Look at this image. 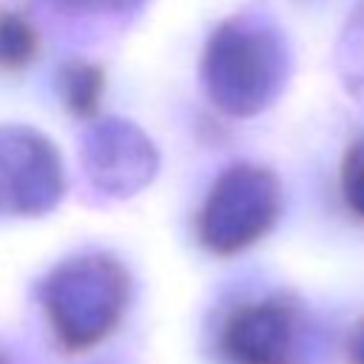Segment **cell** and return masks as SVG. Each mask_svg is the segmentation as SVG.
<instances>
[{
	"label": "cell",
	"mask_w": 364,
	"mask_h": 364,
	"mask_svg": "<svg viewBox=\"0 0 364 364\" xmlns=\"http://www.w3.org/2000/svg\"><path fill=\"white\" fill-rule=\"evenodd\" d=\"M290 60L282 34L259 17L233 14L208 37L202 82L210 102L230 117H253L276 102Z\"/></svg>",
	"instance_id": "obj_1"
},
{
	"label": "cell",
	"mask_w": 364,
	"mask_h": 364,
	"mask_svg": "<svg viewBox=\"0 0 364 364\" xmlns=\"http://www.w3.org/2000/svg\"><path fill=\"white\" fill-rule=\"evenodd\" d=\"M128 270L108 253H82L57 264L40 284V301L57 341L77 353L114 333L128 307Z\"/></svg>",
	"instance_id": "obj_2"
},
{
	"label": "cell",
	"mask_w": 364,
	"mask_h": 364,
	"mask_svg": "<svg viewBox=\"0 0 364 364\" xmlns=\"http://www.w3.org/2000/svg\"><path fill=\"white\" fill-rule=\"evenodd\" d=\"M282 213L279 179L262 165H230L210 185L196 216L199 242L216 256H233L259 242Z\"/></svg>",
	"instance_id": "obj_3"
},
{
	"label": "cell",
	"mask_w": 364,
	"mask_h": 364,
	"mask_svg": "<svg viewBox=\"0 0 364 364\" xmlns=\"http://www.w3.org/2000/svg\"><path fill=\"white\" fill-rule=\"evenodd\" d=\"M304 313L284 296L233 307L219 330V347L230 364H304Z\"/></svg>",
	"instance_id": "obj_4"
},
{
	"label": "cell",
	"mask_w": 364,
	"mask_h": 364,
	"mask_svg": "<svg viewBox=\"0 0 364 364\" xmlns=\"http://www.w3.org/2000/svg\"><path fill=\"white\" fill-rule=\"evenodd\" d=\"M65 191L57 148L26 125L0 128V213H48Z\"/></svg>",
	"instance_id": "obj_5"
},
{
	"label": "cell",
	"mask_w": 364,
	"mask_h": 364,
	"mask_svg": "<svg viewBox=\"0 0 364 364\" xmlns=\"http://www.w3.org/2000/svg\"><path fill=\"white\" fill-rule=\"evenodd\" d=\"M82 165L91 185L111 196H131L156 171L154 142L131 122L100 119L82 139Z\"/></svg>",
	"instance_id": "obj_6"
},
{
	"label": "cell",
	"mask_w": 364,
	"mask_h": 364,
	"mask_svg": "<svg viewBox=\"0 0 364 364\" xmlns=\"http://www.w3.org/2000/svg\"><path fill=\"white\" fill-rule=\"evenodd\" d=\"M105 88V74L97 63L71 60L57 74V91L65 108L77 117H94L100 108V97Z\"/></svg>",
	"instance_id": "obj_7"
},
{
	"label": "cell",
	"mask_w": 364,
	"mask_h": 364,
	"mask_svg": "<svg viewBox=\"0 0 364 364\" xmlns=\"http://www.w3.org/2000/svg\"><path fill=\"white\" fill-rule=\"evenodd\" d=\"M37 51H40L37 28L14 11H0V68L20 71L37 57Z\"/></svg>",
	"instance_id": "obj_8"
},
{
	"label": "cell",
	"mask_w": 364,
	"mask_h": 364,
	"mask_svg": "<svg viewBox=\"0 0 364 364\" xmlns=\"http://www.w3.org/2000/svg\"><path fill=\"white\" fill-rule=\"evenodd\" d=\"M341 71L350 94L364 100V3L350 14L341 37Z\"/></svg>",
	"instance_id": "obj_9"
},
{
	"label": "cell",
	"mask_w": 364,
	"mask_h": 364,
	"mask_svg": "<svg viewBox=\"0 0 364 364\" xmlns=\"http://www.w3.org/2000/svg\"><path fill=\"white\" fill-rule=\"evenodd\" d=\"M341 199L355 219H364V136L353 139L341 159Z\"/></svg>",
	"instance_id": "obj_10"
},
{
	"label": "cell",
	"mask_w": 364,
	"mask_h": 364,
	"mask_svg": "<svg viewBox=\"0 0 364 364\" xmlns=\"http://www.w3.org/2000/svg\"><path fill=\"white\" fill-rule=\"evenodd\" d=\"M71 11H94V14H119L128 11L134 6H139L142 0H54Z\"/></svg>",
	"instance_id": "obj_11"
},
{
	"label": "cell",
	"mask_w": 364,
	"mask_h": 364,
	"mask_svg": "<svg viewBox=\"0 0 364 364\" xmlns=\"http://www.w3.org/2000/svg\"><path fill=\"white\" fill-rule=\"evenodd\" d=\"M347 361L350 364H364V318L353 327L350 341H347Z\"/></svg>",
	"instance_id": "obj_12"
},
{
	"label": "cell",
	"mask_w": 364,
	"mask_h": 364,
	"mask_svg": "<svg viewBox=\"0 0 364 364\" xmlns=\"http://www.w3.org/2000/svg\"><path fill=\"white\" fill-rule=\"evenodd\" d=\"M0 364H11V358H9V355H6L3 350H0Z\"/></svg>",
	"instance_id": "obj_13"
}]
</instances>
